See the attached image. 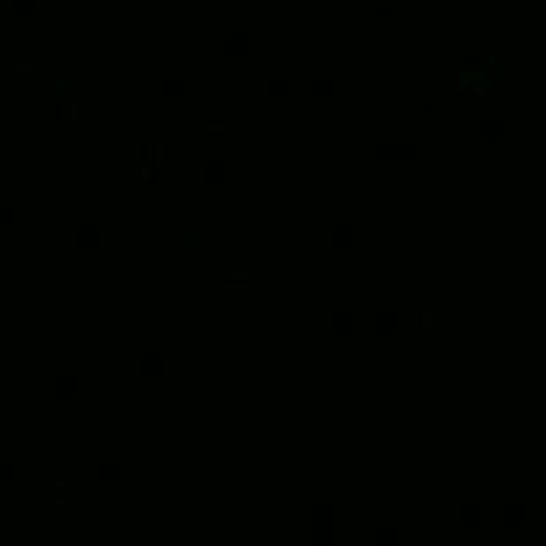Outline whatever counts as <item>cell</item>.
Segmentation results:
<instances>
[{
    "label": "cell",
    "mask_w": 546,
    "mask_h": 546,
    "mask_svg": "<svg viewBox=\"0 0 546 546\" xmlns=\"http://www.w3.org/2000/svg\"><path fill=\"white\" fill-rule=\"evenodd\" d=\"M141 371H147L150 376L160 373L163 371V360L158 357V354H147V357H141Z\"/></svg>",
    "instance_id": "obj_11"
},
{
    "label": "cell",
    "mask_w": 546,
    "mask_h": 546,
    "mask_svg": "<svg viewBox=\"0 0 546 546\" xmlns=\"http://www.w3.org/2000/svg\"><path fill=\"white\" fill-rule=\"evenodd\" d=\"M269 94L288 96L290 94V80H288V77H274V80H269Z\"/></svg>",
    "instance_id": "obj_9"
},
{
    "label": "cell",
    "mask_w": 546,
    "mask_h": 546,
    "mask_svg": "<svg viewBox=\"0 0 546 546\" xmlns=\"http://www.w3.org/2000/svg\"><path fill=\"white\" fill-rule=\"evenodd\" d=\"M333 243L341 245V248L352 245L354 243V232L349 229V226H338V229H333Z\"/></svg>",
    "instance_id": "obj_7"
},
{
    "label": "cell",
    "mask_w": 546,
    "mask_h": 546,
    "mask_svg": "<svg viewBox=\"0 0 546 546\" xmlns=\"http://www.w3.org/2000/svg\"><path fill=\"white\" fill-rule=\"evenodd\" d=\"M141 158H144V165L147 163H150V165H158V160H160V144L158 141H147L144 150H141Z\"/></svg>",
    "instance_id": "obj_5"
},
{
    "label": "cell",
    "mask_w": 546,
    "mask_h": 546,
    "mask_svg": "<svg viewBox=\"0 0 546 546\" xmlns=\"http://www.w3.org/2000/svg\"><path fill=\"white\" fill-rule=\"evenodd\" d=\"M333 328L341 330V333L352 330V328H354V317H352V312H336V315H333Z\"/></svg>",
    "instance_id": "obj_3"
},
{
    "label": "cell",
    "mask_w": 546,
    "mask_h": 546,
    "mask_svg": "<svg viewBox=\"0 0 546 546\" xmlns=\"http://www.w3.org/2000/svg\"><path fill=\"white\" fill-rule=\"evenodd\" d=\"M226 277H229V280H248V274L245 272H229Z\"/></svg>",
    "instance_id": "obj_20"
},
{
    "label": "cell",
    "mask_w": 546,
    "mask_h": 546,
    "mask_svg": "<svg viewBox=\"0 0 546 546\" xmlns=\"http://www.w3.org/2000/svg\"><path fill=\"white\" fill-rule=\"evenodd\" d=\"M482 133H485L488 139H498L501 133H503V125L498 123V120H491V123L482 125Z\"/></svg>",
    "instance_id": "obj_15"
},
{
    "label": "cell",
    "mask_w": 546,
    "mask_h": 546,
    "mask_svg": "<svg viewBox=\"0 0 546 546\" xmlns=\"http://www.w3.org/2000/svg\"><path fill=\"white\" fill-rule=\"evenodd\" d=\"M205 131H226V123H221V120H214V123H205Z\"/></svg>",
    "instance_id": "obj_18"
},
{
    "label": "cell",
    "mask_w": 546,
    "mask_h": 546,
    "mask_svg": "<svg viewBox=\"0 0 546 546\" xmlns=\"http://www.w3.org/2000/svg\"><path fill=\"white\" fill-rule=\"evenodd\" d=\"M354 274H357V277H376V272H373V269H357Z\"/></svg>",
    "instance_id": "obj_19"
},
{
    "label": "cell",
    "mask_w": 546,
    "mask_h": 546,
    "mask_svg": "<svg viewBox=\"0 0 546 546\" xmlns=\"http://www.w3.org/2000/svg\"><path fill=\"white\" fill-rule=\"evenodd\" d=\"M226 48H229L232 54H243V51H248V40L243 38V35H235V38L226 40Z\"/></svg>",
    "instance_id": "obj_14"
},
{
    "label": "cell",
    "mask_w": 546,
    "mask_h": 546,
    "mask_svg": "<svg viewBox=\"0 0 546 546\" xmlns=\"http://www.w3.org/2000/svg\"><path fill=\"white\" fill-rule=\"evenodd\" d=\"M312 94H317V96H330L333 94V80L330 77H317L315 83H312Z\"/></svg>",
    "instance_id": "obj_10"
},
{
    "label": "cell",
    "mask_w": 546,
    "mask_h": 546,
    "mask_svg": "<svg viewBox=\"0 0 546 546\" xmlns=\"http://www.w3.org/2000/svg\"><path fill=\"white\" fill-rule=\"evenodd\" d=\"M163 94H168V96H181V94H184V83L179 80V77H165V80H163Z\"/></svg>",
    "instance_id": "obj_12"
},
{
    "label": "cell",
    "mask_w": 546,
    "mask_h": 546,
    "mask_svg": "<svg viewBox=\"0 0 546 546\" xmlns=\"http://www.w3.org/2000/svg\"><path fill=\"white\" fill-rule=\"evenodd\" d=\"M376 328L384 330V333L394 330L397 328V315H394V312H381V315L376 317Z\"/></svg>",
    "instance_id": "obj_6"
},
{
    "label": "cell",
    "mask_w": 546,
    "mask_h": 546,
    "mask_svg": "<svg viewBox=\"0 0 546 546\" xmlns=\"http://www.w3.org/2000/svg\"><path fill=\"white\" fill-rule=\"evenodd\" d=\"M503 514H506L512 522H517V520H522V517H525V509H522V506H509Z\"/></svg>",
    "instance_id": "obj_17"
},
{
    "label": "cell",
    "mask_w": 546,
    "mask_h": 546,
    "mask_svg": "<svg viewBox=\"0 0 546 546\" xmlns=\"http://www.w3.org/2000/svg\"><path fill=\"white\" fill-rule=\"evenodd\" d=\"M56 392L64 394V397L75 394L77 392V381L72 379V376H61V379H56Z\"/></svg>",
    "instance_id": "obj_8"
},
{
    "label": "cell",
    "mask_w": 546,
    "mask_h": 546,
    "mask_svg": "<svg viewBox=\"0 0 546 546\" xmlns=\"http://www.w3.org/2000/svg\"><path fill=\"white\" fill-rule=\"evenodd\" d=\"M205 179L208 181H224L226 179V165L224 163H208V165H205Z\"/></svg>",
    "instance_id": "obj_2"
},
{
    "label": "cell",
    "mask_w": 546,
    "mask_h": 546,
    "mask_svg": "<svg viewBox=\"0 0 546 546\" xmlns=\"http://www.w3.org/2000/svg\"><path fill=\"white\" fill-rule=\"evenodd\" d=\"M461 517H464V520H469V522H477L480 517H482V509H480V506H464V509H461Z\"/></svg>",
    "instance_id": "obj_16"
},
{
    "label": "cell",
    "mask_w": 546,
    "mask_h": 546,
    "mask_svg": "<svg viewBox=\"0 0 546 546\" xmlns=\"http://www.w3.org/2000/svg\"><path fill=\"white\" fill-rule=\"evenodd\" d=\"M77 243L86 245V248L96 245L99 243V229H94V226H80V229H77Z\"/></svg>",
    "instance_id": "obj_4"
},
{
    "label": "cell",
    "mask_w": 546,
    "mask_h": 546,
    "mask_svg": "<svg viewBox=\"0 0 546 546\" xmlns=\"http://www.w3.org/2000/svg\"><path fill=\"white\" fill-rule=\"evenodd\" d=\"M376 155L384 160H400V163H408L418 158V147L413 141H381L376 147Z\"/></svg>",
    "instance_id": "obj_1"
},
{
    "label": "cell",
    "mask_w": 546,
    "mask_h": 546,
    "mask_svg": "<svg viewBox=\"0 0 546 546\" xmlns=\"http://www.w3.org/2000/svg\"><path fill=\"white\" fill-rule=\"evenodd\" d=\"M99 477H104V480H117V477H120V466L115 464V461H104V464H99Z\"/></svg>",
    "instance_id": "obj_13"
}]
</instances>
